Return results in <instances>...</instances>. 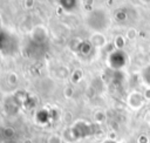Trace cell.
<instances>
[{
  "instance_id": "obj_1",
  "label": "cell",
  "mask_w": 150,
  "mask_h": 143,
  "mask_svg": "<svg viewBox=\"0 0 150 143\" xmlns=\"http://www.w3.org/2000/svg\"><path fill=\"white\" fill-rule=\"evenodd\" d=\"M143 76H144V80L150 84V69L149 68H146V70H144Z\"/></svg>"
}]
</instances>
